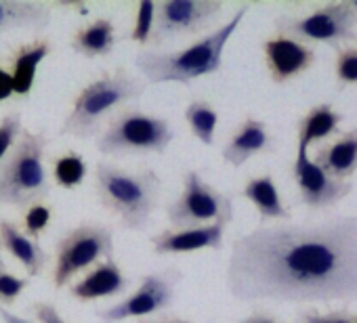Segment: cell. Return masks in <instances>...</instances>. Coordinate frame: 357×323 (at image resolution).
<instances>
[{"mask_svg":"<svg viewBox=\"0 0 357 323\" xmlns=\"http://www.w3.org/2000/svg\"><path fill=\"white\" fill-rule=\"evenodd\" d=\"M225 283L240 302H355L357 216L259 227L231 244Z\"/></svg>","mask_w":357,"mask_h":323,"instance_id":"1","label":"cell"},{"mask_svg":"<svg viewBox=\"0 0 357 323\" xmlns=\"http://www.w3.org/2000/svg\"><path fill=\"white\" fill-rule=\"evenodd\" d=\"M248 9H250L248 5H242L238 13H234L223 28H219L217 32L208 34L206 38L194 42L183 51L164 53V51L145 49L137 53L135 68L145 76L149 84H166V82L190 84L208 74H217L223 68L225 47L236 34V30L240 28Z\"/></svg>","mask_w":357,"mask_h":323,"instance_id":"2","label":"cell"},{"mask_svg":"<svg viewBox=\"0 0 357 323\" xmlns=\"http://www.w3.org/2000/svg\"><path fill=\"white\" fill-rule=\"evenodd\" d=\"M95 191L99 204L118 219L122 229L141 231L162 196V179L153 171H126L107 162L95 166Z\"/></svg>","mask_w":357,"mask_h":323,"instance_id":"3","label":"cell"},{"mask_svg":"<svg viewBox=\"0 0 357 323\" xmlns=\"http://www.w3.org/2000/svg\"><path fill=\"white\" fill-rule=\"evenodd\" d=\"M47 136L24 130L11 153L0 162V206L32 208L49 198L51 181L45 166Z\"/></svg>","mask_w":357,"mask_h":323,"instance_id":"4","label":"cell"},{"mask_svg":"<svg viewBox=\"0 0 357 323\" xmlns=\"http://www.w3.org/2000/svg\"><path fill=\"white\" fill-rule=\"evenodd\" d=\"M145 82L130 76L124 68L99 76L76 95L72 111L68 113L59 132L63 136L76 139L95 136L109 113L126 101L139 99L145 93Z\"/></svg>","mask_w":357,"mask_h":323,"instance_id":"5","label":"cell"},{"mask_svg":"<svg viewBox=\"0 0 357 323\" xmlns=\"http://www.w3.org/2000/svg\"><path fill=\"white\" fill-rule=\"evenodd\" d=\"M174 139V130L162 116L145 113L137 107L116 111L97 139L103 155L164 153Z\"/></svg>","mask_w":357,"mask_h":323,"instance_id":"6","label":"cell"},{"mask_svg":"<svg viewBox=\"0 0 357 323\" xmlns=\"http://www.w3.org/2000/svg\"><path fill=\"white\" fill-rule=\"evenodd\" d=\"M166 219L172 229H198L215 223L229 225L234 221V202L196 171H190L183 177L181 196L166 206Z\"/></svg>","mask_w":357,"mask_h":323,"instance_id":"7","label":"cell"},{"mask_svg":"<svg viewBox=\"0 0 357 323\" xmlns=\"http://www.w3.org/2000/svg\"><path fill=\"white\" fill-rule=\"evenodd\" d=\"M101 258H114V233L109 227L84 223L68 231L55 244V290L66 287L78 273L99 265Z\"/></svg>","mask_w":357,"mask_h":323,"instance_id":"8","label":"cell"},{"mask_svg":"<svg viewBox=\"0 0 357 323\" xmlns=\"http://www.w3.org/2000/svg\"><path fill=\"white\" fill-rule=\"evenodd\" d=\"M278 34L294 38L298 42H324L338 51L340 45L351 42L357 38L355 34V15L353 9L347 3H330L309 15L292 17V15H280L273 22Z\"/></svg>","mask_w":357,"mask_h":323,"instance_id":"9","label":"cell"},{"mask_svg":"<svg viewBox=\"0 0 357 323\" xmlns=\"http://www.w3.org/2000/svg\"><path fill=\"white\" fill-rule=\"evenodd\" d=\"M223 5L219 0H164L155 3V22L149 45L160 47L176 38L198 36L217 22Z\"/></svg>","mask_w":357,"mask_h":323,"instance_id":"10","label":"cell"},{"mask_svg":"<svg viewBox=\"0 0 357 323\" xmlns=\"http://www.w3.org/2000/svg\"><path fill=\"white\" fill-rule=\"evenodd\" d=\"M181 279V273L176 269H166L164 273L145 275L141 285L122 302L99 310L101 323H120L126 319H145L158 310H164L174 300V287Z\"/></svg>","mask_w":357,"mask_h":323,"instance_id":"11","label":"cell"},{"mask_svg":"<svg viewBox=\"0 0 357 323\" xmlns=\"http://www.w3.org/2000/svg\"><path fill=\"white\" fill-rule=\"evenodd\" d=\"M307 147L309 145L298 141L294 166H292V177L296 181L301 202L313 210L332 208L353 191V185L349 181H338L328 173H324L307 155Z\"/></svg>","mask_w":357,"mask_h":323,"instance_id":"12","label":"cell"},{"mask_svg":"<svg viewBox=\"0 0 357 323\" xmlns=\"http://www.w3.org/2000/svg\"><path fill=\"white\" fill-rule=\"evenodd\" d=\"M263 55L267 74L278 86H284L286 82L309 72L315 63V51L311 45L298 42L282 34L271 36L263 42Z\"/></svg>","mask_w":357,"mask_h":323,"instance_id":"13","label":"cell"},{"mask_svg":"<svg viewBox=\"0 0 357 323\" xmlns=\"http://www.w3.org/2000/svg\"><path fill=\"white\" fill-rule=\"evenodd\" d=\"M225 223H215L208 227H198V229H166L153 235L151 248L153 254L164 256V254H185V252H196V250H221L223 248V235H225Z\"/></svg>","mask_w":357,"mask_h":323,"instance_id":"14","label":"cell"},{"mask_svg":"<svg viewBox=\"0 0 357 323\" xmlns=\"http://www.w3.org/2000/svg\"><path fill=\"white\" fill-rule=\"evenodd\" d=\"M128 285H130V281L122 273L120 265L114 258H107V260H101L99 265H95L78 283H74L70 287V294L80 302H89V300H97V298L118 296V294L126 292Z\"/></svg>","mask_w":357,"mask_h":323,"instance_id":"15","label":"cell"},{"mask_svg":"<svg viewBox=\"0 0 357 323\" xmlns=\"http://www.w3.org/2000/svg\"><path fill=\"white\" fill-rule=\"evenodd\" d=\"M271 149H273V139L267 132V124L248 116L234 130V134H231L229 143L225 145V149L221 151V155L227 164L240 168L250 157L269 153Z\"/></svg>","mask_w":357,"mask_h":323,"instance_id":"16","label":"cell"},{"mask_svg":"<svg viewBox=\"0 0 357 323\" xmlns=\"http://www.w3.org/2000/svg\"><path fill=\"white\" fill-rule=\"evenodd\" d=\"M313 162L330 177L349 181L357 171V126L342 132L336 141L321 145Z\"/></svg>","mask_w":357,"mask_h":323,"instance_id":"17","label":"cell"},{"mask_svg":"<svg viewBox=\"0 0 357 323\" xmlns=\"http://www.w3.org/2000/svg\"><path fill=\"white\" fill-rule=\"evenodd\" d=\"M0 244L3 248L24 265V269L28 271L30 277H38L45 273L51 256L49 252H45V248L32 239L30 235H26L15 223H11L9 219L0 221Z\"/></svg>","mask_w":357,"mask_h":323,"instance_id":"18","label":"cell"},{"mask_svg":"<svg viewBox=\"0 0 357 323\" xmlns=\"http://www.w3.org/2000/svg\"><path fill=\"white\" fill-rule=\"evenodd\" d=\"M53 9L36 0H0V36L11 30L43 32L49 28Z\"/></svg>","mask_w":357,"mask_h":323,"instance_id":"19","label":"cell"},{"mask_svg":"<svg viewBox=\"0 0 357 323\" xmlns=\"http://www.w3.org/2000/svg\"><path fill=\"white\" fill-rule=\"evenodd\" d=\"M53 47L49 38H36L28 45L17 47L9 61H11V76L15 82V95L17 97H28L34 88L36 72L38 65L51 55Z\"/></svg>","mask_w":357,"mask_h":323,"instance_id":"20","label":"cell"},{"mask_svg":"<svg viewBox=\"0 0 357 323\" xmlns=\"http://www.w3.org/2000/svg\"><path fill=\"white\" fill-rule=\"evenodd\" d=\"M70 47L74 53L95 59V57H107L116 47V26L107 17H99L91 22L89 26L76 30V34L70 40Z\"/></svg>","mask_w":357,"mask_h":323,"instance_id":"21","label":"cell"},{"mask_svg":"<svg viewBox=\"0 0 357 323\" xmlns=\"http://www.w3.org/2000/svg\"><path fill=\"white\" fill-rule=\"evenodd\" d=\"M242 196L248 202H252V206L259 210L263 223H267V221H288L290 219V210L284 206V202H282V198L278 194L275 181L269 175L250 179L246 183Z\"/></svg>","mask_w":357,"mask_h":323,"instance_id":"22","label":"cell"},{"mask_svg":"<svg viewBox=\"0 0 357 323\" xmlns=\"http://www.w3.org/2000/svg\"><path fill=\"white\" fill-rule=\"evenodd\" d=\"M340 122H342V116L334 111L332 105L328 103L315 105L313 109H309L307 116L298 120V141H303L305 145L324 141L338 130Z\"/></svg>","mask_w":357,"mask_h":323,"instance_id":"23","label":"cell"},{"mask_svg":"<svg viewBox=\"0 0 357 323\" xmlns=\"http://www.w3.org/2000/svg\"><path fill=\"white\" fill-rule=\"evenodd\" d=\"M185 122L190 124L194 136L204 143L213 145L215 141V130L219 124V111L211 105L206 99H196L185 107Z\"/></svg>","mask_w":357,"mask_h":323,"instance_id":"24","label":"cell"},{"mask_svg":"<svg viewBox=\"0 0 357 323\" xmlns=\"http://www.w3.org/2000/svg\"><path fill=\"white\" fill-rule=\"evenodd\" d=\"M86 177V162L80 153H66L53 162V179L61 189H76Z\"/></svg>","mask_w":357,"mask_h":323,"instance_id":"25","label":"cell"},{"mask_svg":"<svg viewBox=\"0 0 357 323\" xmlns=\"http://www.w3.org/2000/svg\"><path fill=\"white\" fill-rule=\"evenodd\" d=\"M153 22H155V3H151V0H141L137 7V15H135V26L126 38L139 45H149L151 34H153Z\"/></svg>","mask_w":357,"mask_h":323,"instance_id":"26","label":"cell"},{"mask_svg":"<svg viewBox=\"0 0 357 323\" xmlns=\"http://www.w3.org/2000/svg\"><path fill=\"white\" fill-rule=\"evenodd\" d=\"M334 76H336V82L342 86H347V84L357 86V49L355 47H347V49L336 51Z\"/></svg>","mask_w":357,"mask_h":323,"instance_id":"27","label":"cell"},{"mask_svg":"<svg viewBox=\"0 0 357 323\" xmlns=\"http://www.w3.org/2000/svg\"><path fill=\"white\" fill-rule=\"evenodd\" d=\"M22 113L20 111H13V113H7L0 122V162H3L11 149L17 145L20 136H22Z\"/></svg>","mask_w":357,"mask_h":323,"instance_id":"28","label":"cell"},{"mask_svg":"<svg viewBox=\"0 0 357 323\" xmlns=\"http://www.w3.org/2000/svg\"><path fill=\"white\" fill-rule=\"evenodd\" d=\"M51 216H53V210L47 204H36V206L28 208L24 214V233L38 242L40 233L49 227Z\"/></svg>","mask_w":357,"mask_h":323,"instance_id":"29","label":"cell"},{"mask_svg":"<svg viewBox=\"0 0 357 323\" xmlns=\"http://www.w3.org/2000/svg\"><path fill=\"white\" fill-rule=\"evenodd\" d=\"M28 285H30V277H17L7 269L0 271V306L13 304Z\"/></svg>","mask_w":357,"mask_h":323,"instance_id":"30","label":"cell"},{"mask_svg":"<svg viewBox=\"0 0 357 323\" xmlns=\"http://www.w3.org/2000/svg\"><path fill=\"white\" fill-rule=\"evenodd\" d=\"M296 323H355V315H351L347 308L332 310L328 315H321L315 308H307L296 315Z\"/></svg>","mask_w":357,"mask_h":323,"instance_id":"31","label":"cell"},{"mask_svg":"<svg viewBox=\"0 0 357 323\" xmlns=\"http://www.w3.org/2000/svg\"><path fill=\"white\" fill-rule=\"evenodd\" d=\"M34 315H36V319L40 323H68L61 317V313L57 310V306L51 304V302H36L34 304Z\"/></svg>","mask_w":357,"mask_h":323,"instance_id":"32","label":"cell"},{"mask_svg":"<svg viewBox=\"0 0 357 323\" xmlns=\"http://www.w3.org/2000/svg\"><path fill=\"white\" fill-rule=\"evenodd\" d=\"M15 95V82H13V76L11 72L0 68V103L11 99Z\"/></svg>","mask_w":357,"mask_h":323,"instance_id":"33","label":"cell"},{"mask_svg":"<svg viewBox=\"0 0 357 323\" xmlns=\"http://www.w3.org/2000/svg\"><path fill=\"white\" fill-rule=\"evenodd\" d=\"M240 323H282L275 315L271 313H265V310H257L252 315H248L246 319H242Z\"/></svg>","mask_w":357,"mask_h":323,"instance_id":"34","label":"cell"},{"mask_svg":"<svg viewBox=\"0 0 357 323\" xmlns=\"http://www.w3.org/2000/svg\"><path fill=\"white\" fill-rule=\"evenodd\" d=\"M137 323H192V321L174 317V315H162V317H155V319H139Z\"/></svg>","mask_w":357,"mask_h":323,"instance_id":"35","label":"cell"},{"mask_svg":"<svg viewBox=\"0 0 357 323\" xmlns=\"http://www.w3.org/2000/svg\"><path fill=\"white\" fill-rule=\"evenodd\" d=\"M0 319H5V323H32V321H28V319H24V317L11 313V310L5 308V306H0Z\"/></svg>","mask_w":357,"mask_h":323,"instance_id":"36","label":"cell"},{"mask_svg":"<svg viewBox=\"0 0 357 323\" xmlns=\"http://www.w3.org/2000/svg\"><path fill=\"white\" fill-rule=\"evenodd\" d=\"M349 5L353 9V15H355V24H357V0H349Z\"/></svg>","mask_w":357,"mask_h":323,"instance_id":"37","label":"cell"},{"mask_svg":"<svg viewBox=\"0 0 357 323\" xmlns=\"http://www.w3.org/2000/svg\"><path fill=\"white\" fill-rule=\"evenodd\" d=\"M5 269H7V265L3 260V244H0V271H5Z\"/></svg>","mask_w":357,"mask_h":323,"instance_id":"38","label":"cell"},{"mask_svg":"<svg viewBox=\"0 0 357 323\" xmlns=\"http://www.w3.org/2000/svg\"><path fill=\"white\" fill-rule=\"evenodd\" d=\"M355 323H357V317H355Z\"/></svg>","mask_w":357,"mask_h":323,"instance_id":"39","label":"cell"}]
</instances>
